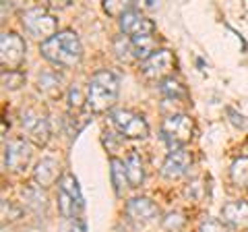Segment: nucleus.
Returning a JSON list of instances; mask_svg holds the SVG:
<instances>
[{
	"label": "nucleus",
	"instance_id": "1",
	"mask_svg": "<svg viewBox=\"0 0 248 232\" xmlns=\"http://www.w3.org/2000/svg\"><path fill=\"white\" fill-rule=\"evenodd\" d=\"M40 52L46 60H50L56 66L71 68L81 63L83 58V46L81 40L73 29H62L48 42H42Z\"/></svg>",
	"mask_w": 248,
	"mask_h": 232
},
{
	"label": "nucleus",
	"instance_id": "2",
	"mask_svg": "<svg viewBox=\"0 0 248 232\" xmlns=\"http://www.w3.org/2000/svg\"><path fill=\"white\" fill-rule=\"evenodd\" d=\"M118 94H120V79L112 71L104 68V71H97L91 75L85 102H87V108L91 112L102 114V112H108L116 104Z\"/></svg>",
	"mask_w": 248,
	"mask_h": 232
},
{
	"label": "nucleus",
	"instance_id": "3",
	"mask_svg": "<svg viewBox=\"0 0 248 232\" xmlns=\"http://www.w3.org/2000/svg\"><path fill=\"white\" fill-rule=\"evenodd\" d=\"M192 131H195V125H192V118L186 114H172L161 122V139L166 141V145L172 149H180L186 148V143L190 141Z\"/></svg>",
	"mask_w": 248,
	"mask_h": 232
},
{
	"label": "nucleus",
	"instance_id": "4",
	"mask_svg": "<svg viewBox=\"0 0 248 232\" xmlns=\"http://www.w3.org/2000/svg\"><path fill=\"white\" fill-rule=\"evenodd\" d=\"M21 23L25 27V32L35 37V40H42V42H48L50 37H54L58 33V21L54 15H50L42 6H33L23 13Z\"/></svg>",
	"mask_w": 248,
	"mask_h": 232
},
{
	"label": "nucleus",
	"instance_id": "5",
	"mask_svg": "<svg viewBox=\"0 0 248 232\" xmlns=\"http://www.w3.org/2000/svg\"><path fill=\"white\" fill-rule=\"evenodd\" d=\"M0 63L4 71H21L25 63V42L15 32H2L0 35Z\"/></svg>",
	"mask_w": 248,
	"mask_h": 232
},
{
	"label": "nucleus",
	"instance_id": "6",
	"mask_svg": "<svg viewBox=\"0 0 248 232\" xmlns=\"http://www.w3.org/2000/svg\"><path fill=\"white\" fill-rule=\"evenodd\" d=\"M112 125L116 127L120 137L126 139H145L149 135V125L141 114H137L133 110H114L110 114Z\"/></svg>",
	"mask_w": 248,
	"mask_h": 232
},
{
	"label": "nucleus",
	"instance_id": "7",
	"mask_svg": "<svg viewBox=\"0 0 248 232\" xmlns=\"http://www.w3.org/2000/svg\"><path fill=\"white\" fill-rule=\"evenodd\" d=\"M174 68H176V56L166 48L155 50L151 56L141 60V75L147 77V79L164 81L168 77H172Z\"/></svg>",
	"mask_w": 248,
	"mask_h": 232
},
{
	"label": "nucleus",
	"instance_id": "8",
	"mask_svg": "<svg viewBox=\"0 0 248 232\" xmlns=\"http://www.w3.org/2000/svg\"><path fill=\"white\" fill-rule=\"evenodd\" d=\"M21 125H23V131L31 143H35L37 148H44L50 139V125H48V118L42 114L29 108L21 114Z\"/></svg>",
	"mask_w": 248,
	"mask_h": 232
},
{
	"label": "nucleus",
	"instance_id": "9",
	"mask_svg": "<svg viewBox=\"0 0 248 232\" xmlns=\"http://www.w3.org/2000/svg\"><path fill=\"white\" fill-rule=\"evenodd\" d=\"M118 23H120L122 35L130 37V40H135V37H143V35H153L155 33L153 21L147 19L141 11H137V6L124 13L122 17L118 19Z\"/></svg>",
	"mask_w": 248,
	"mask_h": 232
},
{
	"label": "nucleus",
	"instance_id": "10",
	"mask_svg": "<svg viewBox=\"0 0 248 232\" xmlns=\"http://www.w3.org/2000/svg\"><path fill=\"white\" fill-rule=\"evenodd\" d=\"M31 160V145L25 141V139H13L4 145V168L9 170H15V172H19L23 170Z\"/></svg>",
	"mask_w": 248,
	"mask_h": 232
},
{
	"label": "nucleus",
	"instance_id": "11",
	"mask_svg": "<svg viewBox=\"0 0 248 232\" xmlns=\"http://www.w3.org/2000/svg\"><path fill=\"white\" fill-rule=\"evenodd\" d=\"M190 164H192V153L186 148L172 149L164 160V164H161V176L164 179H180L182 174L188 172Z\"/></svg>",
	"mask_w": 248,
	"mask_h": 232
},
{
	"label": "nucleus",
	"instance_id": "12",
	"mask_svg": "<svg viewBox=\"0 0 248 232\" xmlns=\"http://www.w3.org/2000/svg\"><path fill=\"white\" fill-rule=\"evenodd\" d=\"M124 214L128 215L133 222L137 224H147V222H151L153 218H157V205L153 203L151 199H147V197H133V199H128V203L126 207H124Z\"/></svg>",
	"mask_w": 248,
	"mask_h": 232
},
{
	"label": "nucleus",
	"instance_id": "13",
	"mask_svg": "<svg viewBox=\"0 0 248 232\" xmlns=\"http://www.w3.org/2000/svg\"><path fill=\"white\" fill-rule=\"evenodd\" d=\"M221 218L223 224H228L232 228H248V201H228L221 210Z\"/></svg>",
	"mask_w": 248,
	"mask_h": 232
},
{
	"label": "nucleus",
	"instance_id": "14",
	"mask_svg": "<svg viewBox=\"0 0 248 232\" xmlns=\"http://www.w3.org/2000/svg\"><path fill=\"white\" fill-rule=\"evenodd\" d=\"M33 179H35V184H40L42 189L50 187V184L60 181V166H58V162L54 158H44L40 164L35 166Z\"/></svg>",
	"mask_w": 248,
	"mask_h": 232
},
{
	"label": "nucleus",
	"instance_id": "15",
	"mask_svg": "<svg viewBox=\"0 0 248 232\" xmlns=\"http://www.w3.org/2000/svg\"><path fill=\"white\" fill-rule=\"evenodd\" d=\"M37 89L42 91L44 96L48 98H60L62 94H64V79L58 75V73H42L40 79H37Z\"/></svg>",
	"mask_w": 248,
	"mask_h": 232
},
{
	"label": "nucleus",
	"instance_id": "16",
	"mask_svg": "<svg viewBox=\"0 0 248 232\" xmlns=\"http://www.w3.org/2000/svg\"><path fill=\"white\" fill-rule=\"evenodd\" d=\"M124 166H126V176H128V184L130 187H141L143 181H145V170H143V162L139 158V153H130L124 162Z\"/></svg>",
	"mask_w": 248,
	"mask_h": 232
},
{
	"label": "nucleus",
	"instance_id": "17",
	"mask_svg": "<svg viewBox=\"0 0 248 232\" xmlns=\"http://www.w3.org/2000/svg\"><path fill=\"white\" fill-rule=\"evenodd\" d=\"M110 168H112V182H114L116 195H122L124 189L130 187V184H128V176H126V166H124L122 160L112 158L110 160Z\"/></svg>",
	"mask_w": 248,
	"mask_h": 232
},
{
	"label": "nucleus",
	"instance_id": "18",
	"mask_svg": "<svg viewBox=\"0 0 248 232\" xmlns=\"http://www.w3.org/2000/svg\"><path fill=\"white\" fill-rule=\"evenodd\" d=\"M159 91L168 99H174V102H176V99H186V96H188L186 87L178 79H174V77H168V79L159 81Z\"/></svg>",
	"mask_w": 248,
	"mask_h": 232
},
{
	"label": "nucleus",
	"instance_id": "19",
	"mask_svg": "<svg viewBox=\"0 0 248 232\" xmlns=\"http://www.w3.org/2000/svg\"><path fill=\"white\" fill-rule=\"evenodd\" d=\"M58 189L60 191H64V193H68L77 203H81L83 207H85V201H83V195H81V189H79V182H77V179H75V174H71V172H64L60 176V181H58Z\"/></svg>",
	"mask_w": 248,
	"mask_h": 232
},
{
	"label": "nucleus",
	"instance_id": "20",
	"mask_svg": "<svg viewBox=\"0 0 248 232\" xmlns=\"http://www.w3.org/2000/svg\"><path fill=\"white\" fill-rule=\"evenodd\" d=\"M23 199H25V203L29 207H33V210H44L46 205V195H44V189L40 184H31V187H25L23 189Z\"/></svg>",
	"mask_w": 248,
	"mask_h": 232
},
{
	"label": "nucleus",
	"instance_id": "21",
	"mask_svg": "<svg viewBox=\"0 0 248 232\" xmlns=\"http://www.w3.org/2000/svg\"><path fill=\"white\" fill-rule=\"evenodd\" d=\"M114 52H116V56H118L120 60H124V63H128V60H133L137 58V52H135V44L130 37L126 35H118L114 40Z\"/></svg>",
	"mask_w": 248,
	"mask_h": 232
},
{
	"label": "nucleus",
	"instance_id": "22",
	"mask_svg": "<svg viewBox=\"0 0 248 232\" xmlns=\"http://www.w3.org/2000/svg\"><path fill=\"white\" fill-rule=\"evenodd\" d=\"M232 181L238 187H246L248 184V158H240L232 166Z\"/></svg>",
	"mask_w": 248,
	"mask_h": 232
},
{
	"label": "nucleus",
	"instance_id": "23",
	"mask_svg": "<svg viewBox=\"0 0 248 232\" xmlns=\"http://www.w3.org/2000/svg\"><path fill=\"white\" fill-rule=\"evenodd\" d=\"M23 81H25V75L21 71H2V85L6 89H19Z\"/></svg>",
	"mask_w": 248,
	"mask_h": 232
},
{
	"label": "nucleus",
	"instance_id": "24",
	"mask_svg": "<svg viewBox=\"0 0 248 232\" xmlns=\"http://www.w3.org/2000/svg\"><path fill=\"white\" fill-rule=\"evenodd\" d=\"M164 228L168 230V232H180L182 230V226L186 224V220L182 218V214H178V212H170L166 218H164Z\"/></svg>",
	"mask_w": 248,
	"mask_h": 232
},
{
	"label": "nucleus",
	"instance_id": "25",
	"mask_svg": "<svg viewBox=\"0 0 248 232\" xmlns=\"http://www.w3.org/2000/svg\"><path fill=\"white\" fill-rule=\"evenodd\" d=\"M201 232H228V228L223 226L221 220H217V218H207L203 224H201Z\"/></svg>",
	"mask_w": 248,
	"mask_h": 232
},
{
	"label": "nucleus",
	"instance_id": "26",
	"mask_svg": "<svg viewBox=\"0 0 248 232\" xmlns=\"http://www.w3.org/2000/svg\"><path fill=\"white\" fill-rule=\"evenodd\" d=\"M62 232H87V228H85V224H83V220H68L66 222V226H64V230Z\"/></svg>",
	"mask_w": 248,
	"mask_h": 232
},
{
	"label": "nucleus",
	"instance_id": "27",
	"mask_svg": "<svg viewBox=\"0 0 248 232\" xmlns=\"http://www.w3.org/2000/svg\"><path fill=\"white\" fill-rule=\"evenodd\" d=\"M199 189H201V181H192V182H188V187H186V195L197 201V199H201Z\"/></svg>",
	"mask_w": 248,
	"mask_h": 232
},
{
	"label": "nucleus",
	"instance_id": "28",
	"mask_svg": "<svg viewBox=\"0 0 248 232\" xmlns=\"http://www.w3.org/2000/svg\"><path fill=\"white\" fill-rule=\"evenodd\" d=\"M228 114L232 116V122H234L236 127H246V125H248V122L244 120V116H242V114H238L234 108H228Z\"/></svg>",
	"mask_w": 248,
	"mask_h": 232
},
{
	"label": "nucleus",
	"instance_id": "29",
	"mask_svg": "<svg viewBox=\"0 0 248 232\" xmlns=\"http://www.w3.org/2000/svg\"><path fill=\"white\" fill-rule=\"evenodd\" d=\"M81 102H83L81 94L77 91V87H73V89H71V106L75 108V110H79V108H81Z\"/></svg>",
	"mask_w": 248,
	"mask_h": 232
}]
</instances>
